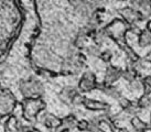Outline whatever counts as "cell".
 Listing matches in <instances>:
<instances>
[{
  "mask_svg": "<svg viewBox=\"0 0 151 132\" xmlns=\"http://www.w3.org/2000/svg\"><path fill=\"white\" fill-rule=\"evenodd\" d=\"M147 30L151 32V21H149V22H148V24H147Z\"/></svg>",
  "mask_w": 151,
  "mask_h": 132,
  "instance_id": "8992f818",
  "label": "cell"
},
{
  "mask_svg": "<svg viewBox=\"0 0 151 132\" xmlns=\"http://www.w3.org/2000/svg\"><path fill=\"white\" fill-rule=\"evenodd\" d=\"M149 127H150V129H151V118H150V124H149Z\"/></svg>",
  "mask_w": 151,
  "mask_h": 132,
  "instance_id": "52a82bcc",
  "label": "cell"
},
{
  "mask_svg": "<svg viewBox=\"0 0 151 132\" xmlns=\"http://www.w3.org/2000/svg\"><path fill=\"white\" fill-rule=\"evenodd\" d=\"M146 60H147L148 62H150V63H151V51L147 54V56H146Z\"/></svg>",
  "mask_w": 151,
  "mask_h": 132,
  "instance_id": "5b68a950",
  "label": "cell"
},
{
  "mask_svg": "<svg viewBox=\"0 0 151 132\" xmlns=\"http://www.w3.org/2000/svg\"><path fill=\"white\" fill-rule=\"evenodd\" d=\"M120 13L126 19L127 22H129V23H134V22L143 19V16L139 12L138 10H134V9H131V8L122 9V11H120Z\"/></svg>",
  "mask_w": 151,
  "mask_h": 132,
  "instance_id": "6da1fadb",
  "label": "cell"
},
{
  "mask_svg": "<svg viewBox=\"0 0 151 132\" xmlns=\"http://www.w3.org/2000/svg\"><path fill=\"white\" fill-rule=\"evenodd\" d=\"M120 75H122V70H117V68H115V67H110L108 70L107 79H108L109 82H115V80H117V79L120 77Z\"/></svg>",
  "mask_w": 151,
  "mask_h": 132,
  "instance_id": "3957f363",
  "label": "cell"
},
{
  "mask_svg": "<svg viewBox=\"0 0 151 132\" xmlns=\"http://www.w3.org/2000/svg\"><path fill=\"white\" fill-rule=\"evenodd\" d=\"M136 132H145V131H136Z\"/></svg>",
  "mask_w": 151,
  "mask_h": 132,
  "instance_id": "ba28073f",
  "label": "cell"
},
{
  "mask_svg": "<svg viewBox=\"0 0 151 132\" xmlns=\"http://www.w3.org/2000/svg\"><path fill=\"white\" fill-rule=\"evenodd\" d=\"M131 123L134 126V128L137 130V131H145L146 129L148 128V126L145 122H143L142 120H140L138 117H134L131 119Z\"/></svg>",
  "mask_w": 151,
  "mask_h": 132,
  "instance_id": "277c9868",
  "label": "cell"
},
{
  "mask_svg": "<svg viewBox=\"0 0 151 132\" xmlns=\"http://www.w3.org/2000/svg\"><path fill=\"white\" fill-rule=\"evenodd\" d=\"M138 43L140 46H148L151 44V32L150 31H148V30H143L140 32L139 34V40H138Z\"/></svg>",
  "mask_w": 151,
  "mask_h": 132,
  "instance_id": "7a4b0ae2",
  "label": "cell"
}]
</instances>
